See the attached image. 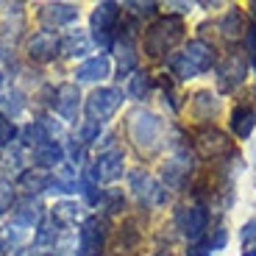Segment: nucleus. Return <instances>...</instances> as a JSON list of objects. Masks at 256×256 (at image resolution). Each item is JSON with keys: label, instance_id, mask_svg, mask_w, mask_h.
Here are the masks:
<instances>
[{"label": "nucleus", "instance_id": "f03ea898", "mask_svg": "<svg viewBox=\"0 0 256 256\" xmlns=\"http://www.w3.org/2000/svg\"><path fill=\"white\" fill-rule=\"evenodd\" d=\"M181 36H184V22L178 17H162L145 31V53L150 58L164 56Z\"/></svg>", "mask_w": 256, "mask_h": 256}, {"label": "nucleus", "instance_id": "aec40b11", "mask_svg": "<svg viewBox=\"0 0 256 256\" xmlns=\"http://www.w3.org/2000/svg\"><path fill=\"white\" fill-rule=\"evenodd\" d=\"M220 36L223 39H242L245 36V31H248V26H245V17H242V12L240 8H234V12H228L223 20H220Z\"/></svg>", "mask_w": 256, "mask_h": 256}, {"label": "nucleus", "instance_id": "dca6fc26", "mask_svg": "<svg viewBox=\"0 0 256 256\" xmlns=\"http://www.w3.org/2000/svg\"><path fill=\"white\" fill-rule=\"evenodd\" d=\"M254 126H256V109L250 103H237V106L231 109V131H234L240 140H248Z\"/></svg>", "mask_w": 256, "mask_h": 256}, {"label": "nucleus", "instance_id": "6ab92c4d", "mask_svg": "<svg viewBox=\"0 0 256 256\" xmlns=\"http://www.w3.org/2000/svg\"><path fill=\"white\" fill-rule=\"evenodd\" d=\"M84 218L81 206L76 204V200H58V204H53L50 209V220L56 226H78V220Z\"/></svg>", "mask_w": 256, "mask_h": 256}, {"label": "nucleus", "instance_id": "9d476101", "mask_svg": "<svg viewBox=\"0 0 256 256\" xmlns=\"http://www.w3.org/2000/svg\"><path fill=\"white\" fill-rule=\"evenodd\" d=\"M62 53V36L53 31H36L28 39V58L31 62H53Z\"/></svg>", "mask_w": 256, "mask_h": 256}, {"label": "nucleus", "instance_id": "f704fd0d", "mask_svg": "<svg viewBox=\"0 0 256 256\" xmlns=\"http://www.w3.org/2000/svg\"><path fill=\"white\" fill-rule=\"evenodd\" d=\"M159 256H173V254H170V250H159Z\"/></svg>", "mask_w": 256, "mask_h": 256}, {"label": "nucleus", "instance_id": "4c0bfd02", "mask_svg": "<svg viewBox=\"0 0 256 256\" xmlns=\"http://www.w3.org/2000/svg\"><path fill=\"white\" fill-rule=\"evenodd\" d=\"M0 256H3V254H0Z\"/></svg>", "mask_w": 256, "mask_h": 256}, {"label": "nucleus", "instance_id": "f8f14e48", "mask_svg": "<svg viewBox=\"0 0 256 256\" xmlns=\"http://www.w3.org/2000/svg\"><path fill=\"white\" fill-rule=\"evenodd\" d=\"M50 178L53 176L48 170H39V167H28V170H20L17 176V186L26 192V198H34L39 192L50 190Z\"/></svg>", "mask_w": 256, "mask_h": 256}, {"label": "nucleus", "instance_id": "393cba45", "mask_svg": "<svg viewBox=\"0 0 256 256\" xmlns=\"http://www.w3.org/2000/svg\"><path fill=\"white\" fill-rule=\"evenodd\" d=\"M56 240H58V226L53 223V220H42V223L36 226V234H34V242H36V248L56 245Z\"/></svg>", "mask_w": 256, "mask_h": 256}, {"label": "nucleus", "instance_id": "2eb2a0df", "mask_svg": "<svg viewBox=\"0 0 256 256\" xmlns=\"http://www.w3.org/2000/svg\"><path fill=\"white\" fill-rule=\"evenodd\" d=\"M39 223H42V206H39V200L26 198L20 206L12 209V226H17V228H34Z\"/></svg>", "mask_w": 256, "mask_h": 256}, {"label": "nucleus", "instance_id": "4468645a", "mask_svg": "<svg viewBox=\"0 0 256 256\" xmlns=\"http://www.w3.org/2000/svg\"><path fill=\"white\" fill-rule=\"evenodd\" d=\"M184 56H186V62L195 67V72H206L212 64H214V45H209L204 39H192L190 45H186Z\"/></svg>", "mask_w": 256, "mask_h": 256}, {"label": "nucleus", "instance_id": "39448f33", "mask_svg": "<svg viewBox=\"0 0 256 256\" xmlns=\"http://www.w3.org/2000/svg\"><path fill=\"white\" fill-rule=\"evenodd\" d=\"M103 245H106V223L92 214V218H86L81 223L76 256H100L103 254Z\"/></svg>", "mask_w": 256, "mask_h": 256}, {"label": "nucleus", "instance_id": "4be33fe9", "mask_svg": "<svg viewBox=\"0 0 256 256\" xmlns=\"http://www.w3.org/2000/svg\"><path fill=\"white\" fill-rule=\"evenodd\" d=\"M128 181H131V190H134V195L140 200H148L150 195L156 198V192H159V184H156V181H150V176H148L145 170H131Z\"/></svg>", "mask_w": 256, "mask_h": 256}, {"label": "nucleus", "instance_id": "7c9ffc66", "mask_svg": "<svg viewBox=\"0 0 256 256\" xmlns=\"http://www.w3.org/2000/svg\"><path fill=\"white\" fill-rule=\"evenodd\" d=\"M242 42H245V48H248L250 53H256V22H254V26H248V31H245Z\"/></svg>", "mask_w": 256, "mask_h": 256}, {"label": "nucleus", "instance_id": "5701e85b", "mask_svg": "<svg viewBox=\"0 0 256 256\" xmlns=\"http://www.w3.org/2000/svg\"><path fill=\"white\" fill-rule=\"evenodd\" d=\"M192 114L198 117V120L209 122L212 117L218 114V98L212 95V92H198V95L192 98Z\"/></svg>", "mask_w": 256, "mask_h": 256}, {"label": "nucleus", "instance_id": "473e14b6", "mask_svg": "<svg viewBox=\"0 0 256 256\" xmlns=\"http://www.w3.org/2000/svg\"><path fill=\"white\" fill-rule=\"evenodd\" d=\"M17 256H39V254H34V250H20Z\"/></svg>", "mask_w": 256, "mask_h": 256}, {"label": "nucleus", "instance_id": "bb28decb", "mask_svg": "<svg viewBox=\"0 0 256 256\" xmlns=\"http://www.w3.org/2000/svg\"><path fill=\"white\" fill-rule=\"evenodd\" d=\"M12 209H14V184L12 178L0 176V214H6Z\"/></svg>", "mask_w": 256, "mask_h": 256}, {"label": "nucleus", "instance_id": "2f4dec72", "mask_svg": "<svg viewBox=\"0 0 256 256\" xmlns=\"http://www.w3.org/2000/svg\"><path fill=\"white\" fill-rule=\"evenodd\" d=\"M240 237H242V242H254V240H256V220H250V223L245 226Z\"/></svg>", "mask_w": 256, "mask_h": 256}, {"label": "nucleus", "instance_id": "0eeeda50", "mask_svg": "<svg viewBox=\"0 0 256 256\" xmlns=\"http://www.w3.org/2000/svg\"><path fill=\"white\" fill-rule=\"evenodd\" d=\"M53 109H56V114L62 120L76 122L78 112H81V90L76 84H58L53 90Z\"/></svg>", "mask_w": 256, "mask_h": 256}, {"label": "nucleus", "instance_id": "f257e3e1", "mask_svg": "<svg viewBox=\"0 0 256 256\" xmlns=\"http://www.w3.org/2000/svg\"><path fill=\"white\" fill-rule=\"evenodd\" d=\"M162 134H164V122L150 112H134L128 120V136L140 150L154 154L162 145Z\"/></svg>", "mask_w": 256, "mask_h": 256}, {"label": "nucleus", "instance_id": "9b49d317", "mask_svg": "<svg viewBox=\"0 0 256 256\" xmlns=\"http://www.w3.org/2000/svg\"><path fill=\"white\" fill-rule=\"evenodd\" d=\"M76 20H78V8L72 3H48V6L39 8V22L45 26V31L70 26Z\"/></svg>", "mask_w": 256, "mask_h": 256}, {"label": "nucleus", "instance_id": "e433bc0d", "mask_svg": "<svg viewBox=\"0 0 256 256\" xmlns=\"http://www.w3.org/2000/svg\"><path fill=\"white\" fill-rule=\"evenodd\" d=\"M250 12H254V17H256V3H250Z\"/></svg>", "mask_w": 256, "mask_h": 256}, {"label": "nucleus", "instance_id": "412c9836", "mask_svg": "<svg viewBox=\"0 0 256 256\" xmlns=\"http://www.w3.org/2000/svg\"><path fill=\"white\" fill-rule=\"evenodd\" d=\"M22 242H26V228H17V226H3L0 228V254H20V248H22Z\"/></svg>", "mask_w": 256, "mask_h": 256}, {"label": "nucleus", "instance_id": "c9c22d12", "mask_svg": "<svg viewBox=\"0 0 256 256\" xmlns=\"http://www.w3.org/2000/svg\"><path fill=\"white\" fill-rule=\"evenodd\" d=\"M3 81H6V76H3V70H0V86H3Z\"/></svg>", "mask_w": 256, "mask_h": 256}, {"label": "nucleus", "instance_id": "f3484780", "mask_svg": "<svg viewBox=\"0 0 256 256\" xmlns=\"http://www.w3.org/2000/svg\"><path fill=\"white\" fill-rule=\"evenodd\" d=\"M31 156H34V162H36V167L39 170H56L58 164H62L67 156H64V145L58 140H53V142H45V145H39L36 150H31Z\"/></svg>", "mask_w": 256, "mask_h": 256}, {"label": "nucleus", "instance_id": "20e7f679", "mask_svg": "<svg viewBox=\"0 0 256 256\" xmlns=\"http://www.w3.org/2000/svg\"><path fill=\"white\" fill-rule=\"evenodd\" d=\"M176 226L192 245H198L204 242L206 231H209V212L204 206H181L176 212Z\"/></svg>", "mask_w": 256, "mask_h": 256}, {"label": "nucleus", "instance_id": "72a5a7b5", "mask_svg": "<svg viewBox=\"0 0 256 256\" xmlns=\"http://www.w3.org/2000/svg\"><path fill=\"white\" fill-rule=\"evenodd\" d=\"M242 256H256V248H248V250H245Z\"/></svg>", "mask_w": 256, "mask_h": 256}, {"label": "nucleus", "instance_id": "cd10ccee", "mask_svg": "<svg viewBox=\"0 0 256 256\" xmlns=\"http://www.w3.org/2000/svg\"><path fill=\"white\" fill-rule=\"evenodd\" d=\"M100 128H103V122H98V120H84L81 131H78V140H81L84 145H92V142L100 140Z\"/></svg>", "mask_w": 256, "mask_h": 256}, {"label": "nucleus", "instance_id": "c756f323", "mask_svg": "<svg viewBox=\"0 0 256 256\" xmlns=\"http://www.w3.org/2000/svg\"><path fill=\"white\" fill-rule=\"evenodd\" d=\"M128 14H131V17H154L156 12H159V6H156V3H128Z\"/></svg>", "mask_w": 256, "mask_h": 256}, {"label": "nucleus", "instance_id": "423d86ee", "mask_svg": "<svg viewBox=\"0 0 256 256\" xmlns=\"http://www.w3.org/2000/svg\"><path fill=\"white\" fill-rule=\"evenodd\" d=\"M195 145H198L200 156L204 159H220V156H231V150H234V145L228 142V136L220 134L214 126H206V128H198L195 131Z\"/></svg>", "mask_w": 256, "mask_h": 256}, {"label": "nucleus", "instance_id": "c85d7f7f", "mask_svg": "<svg viewBox=\"0 0 256 256\" xmlns=\"http://www.w3.org/2000/svg\"><path fill=\"white\" fill-rule=\"evenodd\" d=\"M14 136H17V126L6 114H0V148H12Z\"/></svg>", "mask_w": 256, "mask_h": 256}, {"label": "nucleus", "instance_id": "b1692460", "mask_svg": "<svg viewBox=\"0 0 256 256\" xmlns=\"http://www.w3.org/2000/svg\"><path fill=\"white\" fill-rule=\"evenodd\" d=\"M98 204H100L103 214H120L126 209V195L117 186H109V190H100V200Z\"/></svg>", "mask_w": 256, "mask_h": 256}, {"label": "nucleus", "instance_id": "7ed1b4c3", "mask_svg": "<svg viewBox=\"0 0 256 256\" xmlns=\"http://www.w3.org/2000/svg\"><path fill=\"white\" fill-rule=\"evenodd\" d=\"M122 90L120 86H100L95 90L86 103H84V112H86V120H98V122H106L117 109L122 106Z\"/></svg>", "mask_w": 256, "mask_h": 256}, {"label": "nucleus", "instance_id": "1a4fd4ad", "mask_svg": "<svg viewBox=\"0 0 256 256\" xmlns=\"http://www.w3.org/2000/svg\"><path fill=\"white\" fill-rule=\"evenodd\" d=\"M245 70H248L245 58L240 56V53H228V56L223 58V64L218 67V86H220V92H223V95H231V92L242 84Z\"/></svg>", "mask_w": 256, "mask_h": 256}, {"label": "nucleus", "instance_id": "6e6552de", "mask_svg": "<svg viewBox=\"0 0 256 256\" xmlns=\"http://www.w3.org/2000/svg\"><path fill=\"white\" fill-rule=\"evenodd\" d=\"M92 181H117L122 176V150L120 148H112V150H100V156L95 159V164L86 170Z\"/></svg>", "mask_w": 256, "mask_h": 256}, {"label": "nucleus", "instance_id": "a211bd4d", "mask_svg": "<svg viewBox=\"0 0 256 256\" xmlns=\"http://www.w3.org/2000/svg\"><path fill=\"white\" fill-rule=\"evenodd\" d=\"M92 50V36L86 31H81V28H72V31H67L62 36V53L64 56H86V53Z\"/></svg>", "mask_w": 256, "mask_h": 256}, {"label": "nucleus", "instance_id": "a878e982", "mask_svg": "<svg viewBox=\"0 0 256 256\" xmlns=\"http://www.w3.org/2000/svg\"><path fill=\"white\" fill-rule=\"evenodd\" d=\"M148 92H150V76H148V72L140 70L128 78V95L134 98V100H145Z\"/></svg>", "mask_w": 256, "mask_h": 256}, {"label": "nucleus", "instance_id": "ddd939ff", "mask_svg": "<svg viewBox=\"0 0 256 256\" xmlns=\"http://www.w3.org/2000/svg\"><path fill=\"white\" fill-rule=\"evenodd\" d=\"M112 72V62H109V56H92V58H86V62L81 64L76 70V81L78 84H95V81H103V78Z\"/></svg>", "mask_w": 256, "mask_h": 256}]
</instances>
